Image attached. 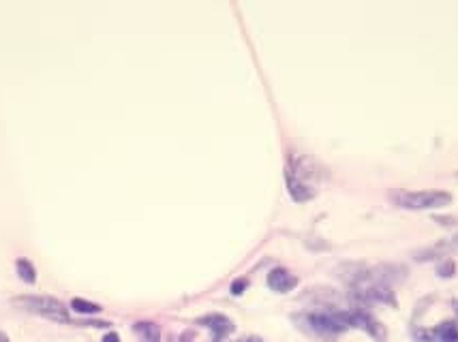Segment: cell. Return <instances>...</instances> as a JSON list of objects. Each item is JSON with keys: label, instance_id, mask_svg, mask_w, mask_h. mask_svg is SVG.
I'll return each instance as SVG.
<instances>
[{"label": "cell", "instance_id": "ac0fdd59", "mask_svg": "<svg viewBox=\"0 0 458 342\" xmlns=\"http://www.w3.org/2000/svg\"><path fill=\"white\" fill-rule=\"evenodd\" d=\"M452 306H454V313H457V319H458V300H454V302H452Z\"/></svg>", "mask_w": 458, "mask_h": 342}, {"label": "cell", "instance_id": "5b68a950", "mask_svg": "<svg viewBox=\"0 0 458 342\" xmlns=\"http://www.w3.org/2000/svg\"><path fill=\"white\" fill-rule=\"evenodd\" d=\"M197 323L212 332V342H223L234 332V321L229 317L221 315V313H212V315L199 317Z\"/></svg>", "mask_w": 458, "mask_h": 342}, {"label": "cell", "instance_id": "7c38bea8", "mask_svg": "<svg viewBox=\"0 0 458 342\" xmlns=\"http://www.w3.org/2000/svg\"><path fill=\"white\" fill-rule=\"evenodd\" d=\"M71 308H73L75 313H79V315H96V313L101 311L99 304L86 302V300H81V298H75V300L71 302Z\"/></svg>", "mask_w": 458, "mask_h": 342}, {"label": "cell", "instance_id": "6da1fadb", "mask_svg": "<svg viewBox=\"0 0 458 342\" xmlns=\"http://www.w3.org/2000/svg\"><path fill=\"white\" fill-rule=\"evenodd\" d=\"M296 321L302 323L300 328L309 330L311 334H315L319 338H328V341L349 330L347 319H345V311H337V308L307 313V315L296 317Z\"/></svg>", "mask_w": 458, "mask_h": 342}, {"label": "cell", "instance_id": "3957f363", "mask_svg": "<svg viewBox=\"0 0 458 342\" xmlns=\"http://www.w3.org/2000/svg\"><path fill=\"white\" fill-rule=\"evenodd\" d=\"M392 199L405 210H437L452 203V195L446 191H401Z\"/></svg>", "mask_w": 458, "mask_h": 342}, {"label": "cell", "instance_id": "7a4b0ae2", "mask_svg": "<svg viewBox=\"0 0 458 342\" xmlns=\"http://www.w3.org/2000/svg\"><path fill=\"white\" fill-rule=\"evenodd\" d=\"M11 304L17 306L19 311L32 313V315L45 317V319H51L58 323H71L69 308L60 300L49 298V296H19V298H13Z\"/></svg>", "mask_w": 458, "mask_h": 342}, {"label": "cell", "instance_id": "52a82bcc", "mask_svg": "<svg viewBox=\"0 0 458 342\" xmlns=\"http://www.w3.org/2000/svg\"><path fill=\"white\" fill-rule=\"evenodd\" d=\"M296 285H298V278L285 268H274L268 274V287L277 293H289L292 289H296Z\"/></svg>", "mask_w": 458, "mask_h": 342}, {"label": "cell", "instance_id": "5bb4252c", "mask_svg": "<svg viewBox=\"0 0 458 342\" xmlns=\"http://www.w3.org/2000/svg\"><path fill=\"white\" fill-rule=\"evenodd\" d=\"M244 289H247V281L242 278V281H234L232 283V293L234 296H242L244 293Z\"/></svg>", "mask_w": 458, "mask_h": 342}, {"label": "cell", "instance_id": "e0dca14e", "mask_svg": "<svg viewBox=\"0 0 458 342\" xmlns=\"http://www.w3.org/2000/svg\"><path fill=\"white\" fill-rule=\"evenodd\" d=\"M0 342H9V336L4 332H0Z\"/></svg>", "mask_w": 458, "mask_h": 342}, {"label": "cell", "instance_id": "8fae6325", "mask_svg": "<svg viewBox=\"0 0 458 342\" xmlns=\"http://www.w3.org/2000/svg\"><path fill=\"white\" fill-rule=\"evenodd\" d=\"M15 270H17V276H19L24 283L32 285V283L36 281V270H34V266H32L28 259H17V261H15Z\"/></svg>", "mask_w": 458, "mask_h": 342}, {"label": "cell", "instance_id": "4fadbf2b", "mask_svg": "<svg viewBox=\"0 0 458 342\" xmlns=\"http://www.w3.org/2000/svg\"><path fill=\"white\" fill-rule=\"evenodd\" d=\"M437 272H439V276L450 278V276H454V272H457V263H454L452 259H446L444 263H439Z\"/></svg>", "mask_w": 458, "mask_h": 342}, {"label": "cell", "instance_id": "2e32d148", "mask_svg": "<svg viewBox=\"0 0 458 342\" xmlns=\"http://www.w3.org/2000/svg\"><path fill=\"white\" fill-rule=\"evenodd\" d=\"M238 342H264L259 336H244V338H238Z\"/></svg>", "mask_w": 458, "mask_h": 342}, {"label": "cell", "instance_id": "ba28073f", "mask_svg": "<svg viewBox=\"0 0 458 342\" xmlns=\"http://www.w3.org/2000/svg\"><path fill=\"white\" fill-rule=\"evenodd\" d=\"M285 178H287L289 195H292L296 201H309V199L315 197V186H313V184H309V182H304V180L296 178V176L289 173V171L285 173Z\"/></svg>", "mask_w": 458, "mask_h": 342}, {"label": "cell", "instance_id": "9a60e30c", "mask_svg": "<svg viewBox=\"0 0 458 342\" xmlns=\"http://www.w3.org/2000/svg\"><path fill=\"white\" fill-rule=\"evenodd\" d=\"M103 342H120V336L114 334V332H109L107 336H103Z\"/></svg>", "mask_w": 458, "mask_h": 342}, {"label": "cell", "instance_id": "8992f818", "mask_svg": "<svg viewBox=\"0 0 458 342\" xmlns=\"http://www.w3.org/2000/svg\"><path fill=\"white\" fill-rule=\"evenodd\" d=\"M458 253V233L452 238H444L439 240L437 244L416 253V259L418 261H433V259H448L450 255H457Z\"/></svg>", "mask_w": 458, "mask_h": 342}, {"label": "cell", "instance_id": "277c9868", "mask_svg": "<svg viewBox=\"0 0 458 342\" xmlns=\"http://www.w3.org/2000/svg\"><path fill=\"white\" fill-rule=\"evenodd\" d=\"M345 319H347V326H349V328H358V330L371 334V336L377 338V341H384V338H386L384 326H382L371 313H367L364 308H358V306H356V308H347V311H345Z\"/></svg>", "mask_w": 458, "mask_h": 342}, {"label": "cell", "instance_id": "30bf717a", "mask_svg": "<svg viewBox=\"0 0 458 342\" xmlns=\"http://www.w3.org/2000/svg\"><path fill=\"white\" fill-rule=\"evenodd\" d=\"M433 332V342H458V328L452 321H444Z\"/></svg>", "mask_w": 458, "mask_h": 342}, {"label": "cell", "instance_id": "9c48e42d", "mask_svg": "<svg viewBox=\"0 0 458 342\" xmlns=\"http://www.w3.org/2000/svg\"><path fill=\"white\" fill-rule=\"evenodd\" d=\"M133 332L139 336L141 342H161V330L156 323H150V321H139L133 326Z\"/></svg>", "mask_w": 458, "mask_h": 342}]
</instances>
